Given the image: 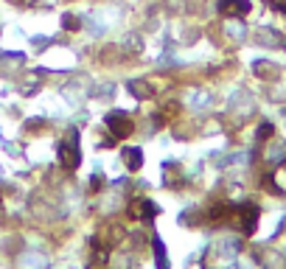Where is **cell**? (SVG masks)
<instances>
[{
  "label": "cell",
  "instance_id": "cell-1",
  "mask_svg": "<svg viewBox=\"0 0 286 269\" xmlns=\"http://www.w3.org/2000/svg\"><path fill=\"white\" fill-rule=\"evenodd\" d=\"M59 154H62V163L76 168L82 154H79V140H76V129H70V138H65V143L59 146Z\"/></svg>",
  "mask_w": 286,
  "mask_h": 269
},
{
  "label": "cell",
  "instance_id": "cell-2",
  "mask_svg": "<svg viewBox=\"0 0 286 269\" xmlns=\"http://www.w3.org/2000/svg\"><path fill=\"white\" fill-rule=\"evenodd\" d=\"M107 126L110 129H115V138H123L126 132H129V118H126V113H110L107 115Z\"/></svg>",
  "mask_w": 286,
  "mask_h": 269
},
{
  "label": "cell",
  "instance_id": "cell-3",
  "mask_svg": "<svg viewBox=\"0 0 286 269\" xmlns=\"http://www.w3.org/2000/svg\"><path fill=\"white\" fill-rule=\"evenodd\" d=\"M255 222H258V208L244 205V210H242V230H244V233H252V230H255Z\"/></svg>",
  "mask_w": 286,
  "mask_h": 269
},
{
  "label": "cell",
  "instance_id": "cell-4",
  "mask_svg": "<svg viewBox=\"0 0 286 269\" xmlns=\"http://www.w3.org/2000/svg\"><path fill=\"white\" fill-rule=\"evenodd\" d=\"M222 11L225 14H247L250 11V0H225Z\"/></svg>",
  "mask_w": 286,
  "mask_h": 269
},
{
  "label": "cell",
  "instance_id": "cell-5",
  "mask_svg": "<svg viewBox=\"0 0 286 269\" xmlns=\"http://www.w3.org/2000/svg\"><path fill=\"white\" fill-rule=\"evenodd\" d=\"M123 160H126V168L138 171L140 165H143V152H140V149H126V152H123Z\"/></svg>",
  "mask_w": 286,
  "mask_h": 269
},
{
  "label": "cell",
  "instance_id": "cell-6",
  "mask_svg": "<svg viewBox=\"0 0 286 269\" xmlns=\"http://www.w3.org/2000/svg\"><path fill=\"white\" fill-rule=\"evenodd\" d=\"M155 261H157V269H168V258H165V247L160 238H155Z\"/></svg>",
  "mask_w": 286,
  "mask_h": 269
},
{
  "label": "cell",
  "instance_id": "cell-7",
  "mask_svg": "<svg viewBox=\"0 0 286 269\" xmlns=\"http://www.w3.org/2000/svg\"><path fill=\"white\" fill-rule=\"evenodd\" d=\"M155 213H157V208L152 205L149 199H140V210H138V216L143 219V222H152L155 219Z\"/></svg>",
  "mask_w": 286,
  "mask_h": 269
},
{
  "label": "cell",
  "instance_id": "cell-8",
  "mask_svg": "<svg viewBox=\"0 0 286 269\" xmlns=\"http://www.w3.org/2000/svg\"><path fill=\"white\" fill-rule=\"evenodd\" d=\"M129 90H132V93H140V98H149V96H152V90H149L143 81H129Z\"/></svg>",
  "mask_w": 286,
  "mask_h": 269
},
{
  "label": "cell",
  "instance_id": "cell-9",
  "mask_svg": "<svg viewBox=\"0 0 286 269\" xmlns=\"http://www.w3.org/2000/svg\"><path fill=\"white\" fill-rule=\"evenodd\" d=\"M267 135H272V126H269V123H264V126L258 129V138H267Z\"/></svg>",
  "mask_w": 286,
  "mask_h": 269
},
{
  "label": "cell",
  "instance_id": "cell-10",
  "mask_svg": "<svg viewBox=\"0 0 286 269\" xmlns=\"http://www.w3.org/2000/svg\"><path fill=\"white\" fill-rule=\"evenodd\" d=\"M278 9H281V11H284V14H286V3H281V6H278Z\"/></svg>",
  "mask_w": 286,
  "mask_h": 269
}]
</instances>
